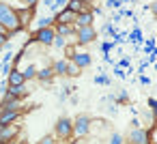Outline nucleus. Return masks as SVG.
<instances>
[{
    "mask_svg": "<svg viewBox=\"0 0 157 144\" xmlns=\"http://www.w3.org/2000/svg\"><path fill=\"white\" fill-rule=\"evenodd\" d=\"M24 56H26V50L22 47V50H20V52L13 56V60H11V67H20V63H22V58H24Z\"/></svg>",
    "mask_w": 157,
    "mask_h": 144,
    "instance_id": "nucleus-24",
    "label": "nucleus"
},
{
    "mask_svg": "<svg viewBox=\"0 0 157 144\" xmlns=\"http://www.w3.org/2000/svg\"><path fill=\"white\" fill-rule=\"evenodd\" d=\"M114 73H116V75H118V78H125V71H123V69H121V67H116V69H114Z\"/></svg>",
    "mask_w": 157,
    "mask_h": 144,
    "instance_id": "nucleus-41",
    "label": "nucleus"
},
{
    "mask_svg": "<svg viewBox=\"0 0 157 144\" xmlns=\"http://www.w3.org/2000/svg\"><path fill=\"white\" fill-rule=\"evenodd\" d=\"M116 101H118V103H125V101H127V93H121V95L116 97Z\"/></svg>",
    "mask_w": 157,
    "mask_h": 144,
    "instance_id": "nucleus-40",
    "label": "nucleus"
},
{
    "mask_svg": "<svg viewBox=\"0 0 157 144\" xmlns=\"http://www.w3.org/2000/svg\"><path fill=\"white\" fill-rule=\"evenodd\" d=\"M80 71H82V69H80L73 60H69V63H67V73H65V75H69V78H78Z\"/></svg>",
    "mask_w": 157,
    "mask_h": 144,
    "instance_id": "nucleus-21",
    "label": "nucleus"
},
{
    "mask_svg": "<svg viewBox=\"0 0 157 144\" xmlns=\"http://www.w3.org/2000/svg\"><path fill=\"white\" fill-rule=\"evenodd\" d=\"M37 24H35V30H39V28H50V26H54V17L52 15H48V17H41V20H35Z\"/></svg>",
    "mask_w": 157,
    "mask_h": 144,
    "instance_id": "nucleus-20",
    "label": "nucleus"
},
{
    "mask_svg": "<svg viewBox=\"0 0 157 144\" xmlns=\"http://www.w3.org/2000/svg\"><path fill=\"white\" fill-rule=\"evenodd\" d=\"M97 39V30L95 26H84V28H75V43L78 45H88Z\"/></svg>",
    "mask_w": 157,
    "mask_h": 144,
    "instance_id": "nucleus-4",
    "label": "nucleus"
},
{
    "mask_svg": "<svg viewBox=\"0 0 157 144\" xmlns=\"http://www.w3.org/2000/svg\"><path fill=\"white\" fill-rule=\"evenodd\" d=\"M56 140H71L73 138V120L63 116L54 123V133H52Z\"/></svg>",
    "mask_w": 157,
    "mask_h": 144,
    "instance_id": "nucleus-2",
    "label": "nucleus"
},
{
    "mask_svg": "<svg viewBox=\"0 0 157 144\" xmlns=\"http://www.w3.org/2000/svg\"><path fill=\"white\" fill-rule=\"evenodd\" d=\"M65 54H67V60H71L73 54H75V47L73 45H65Z\"/></svg>",
    "mask_w": 157,
    "mask_h": 144,
    "instance_id": "nucleus-34",
    "label": "nucleus"
},
{
    "mask_svg": "<svg viewBox=\"0 0 157 144\" xmlns=\"http://www.w3.org/2000/svg\"><path fill=\"white\" fill-rule=\"evenodd\" d=\"M80 2H84V5H93V0H80Z\"/></svg>",
    "mask_w": 157,
    "mask_h": 144,
    "instance_id": "nucleus-45",
    "label": "nucleus"
},
{
    "mask_svg": "<svg viewBox=\"0 0 157 144\" xmlns=\"http://www.w3.org/2000/svg\"><path fill=\"white\" fill-rule=\"evenodd\" d=\"M22 73H24V80H26V82H28V80H35V78H37V67H35V65H28Z\"/></svg>",
    "mask_w": 157,
    "mask_h": 144,
    "instance_id": "nucleus-23",
    "label": "nucleus"
},
{
    "mask_svg": "<svg viewBox=\"0 0 157 144\" xmlns=\"http://www.w3.org/2000/svg\"><path fill=\"white\" fill-rule=\"evenodd\" d=\"M0 112H2V108H0Z\"/></svg>",
    "mask_w": 157,
    "mask_h": 144,
    "instance_id": "nucleus-48",
    "label": "nucleus"
},
{
    "mask_svg": "<svg viewBox=\"0 0 157 144\" xmlns=\"http://www.w3.org/2000/svg\"><path fill=\"white\" fill-rule=\"evenodd\" d=\"M71 60H73V63H75V65H78L80 69H86V67H88V65L93 63V56H90L88 52H75Z\"/></svg>",
    "mask_w": 157,
    "mask_h": 144,
    "instance_id": "nucleus-12",
    "label": "nucleus"
},
{
    "mask_svg": "<svg viewBox=\"0 0 157 144\" xmlns=\"http://www.w3.org/2000/svg\"><path fill=\"white\" fill-rule=\"evenodd\" d=\"M73 22H75V13L69 11L67 7L60 9V11L54 15V24H71V26H73Z\"/></svg>",
    "mask_w": 157,
    "mask_h": 144,
    "instance_id": "nucleus-10",
    "label": "nucleus"
},
{
    "mask_svg": "<svg viewBox=\"0 0 157 144\" xmlns=\"http://www.w3.org/2000/svg\"><path fill=\"white\" fill-rule=\"evenodd\" d=\"M17 17H20V24H22V28H24V26H28V24L33 22V17H35V9H28V7H24V9H17Z\"/></svg>",
    "mask_w": 157,
    "mask_h": 144,
    "instance_id": "nucleus-14",
    "label": "nucleus"
},
{
    "mask_svg": "<svg viewBox=\"0 0 157 144\" xmlns=\"http://www.w3.org/2000/svg\"><path fill=\"white\" fill-rule=\"evenodd\" d=\"M20 2H22L24 7H28V9H35V7H37V2H39V0H20Z\"/></svg>",
    "mask_w": 157,
    "mask_h": 144,
    "instance_id": "nucleus-35",
    "label": "nucleus"
},
{
    "mask_svg": "<svg viewBox=\"0 0 157 144\" xmlns=\"http://www.w3.org/2000/svg\"><path fill=\"white\" fill-rule=\"evenodd\" d=\"M90 125H93V118L88 114L75 116V120H73V135L75 138H86L90 133Z\"/></svg>",
    "mask_w": 157,
    "mask_h": 144,
    "instance_id": "nucleus-3",
    "label": "nucleus"
},
{
    "mask_svg": "<svg viewBox=\"0 0 157 144\" xmlns=\"http://www.w3.org/2000/svg\"><path fill=\"white\" fill-rule=\"evenodd\" d=\"M0 65H2V63H0Z\"/></svg>",
    "mask_w": 157,
    "mask_h": 144,
    "instance_id": "nucleus-49",
    "label": "nucleus"
},
{
    "mask_svg": "<svg viewBox=\"0 0 157 144\" xmlns=\"http://www.w3.org/2000/svg\"><path fill=\"white\" fill-rule=\"evenodd\" d=\"M7 39H9V32H0V50L7 47V43H9Z\"/></svg>",
    "mask_w": 157,
    "mask_h": 144,
    "instance_id": "nucleus-32",
    "label": "nucleus"
},
{
    "mask_svg": "<svg viewBox=\"0 0 157 144\" xmlns=\"http://www.w3.org/2000/svg\"><path fill=\"white\" fill-rule=\"evenodd\" d=\"M20 125L17 123H11V125H2L0 127V144H9V142H13V140H17V135H20Z\"/></svg>",
    "mask_w": 157,
    "mask_h": 144,
    "instance_id": "nucleus-5",
    "label": "nucleus"
},
{
    "mask_svg": "<svg viewBox=\"0 0 157 144\" xmlns=\"http://www.w3.org/2000/svg\"><path fill=\"white\" fill-rule=\"evenodd\" d=\"M0 32H7V30H5V28H2V26H0Z\"/></svg>",
    "mask_w": 157,
    "mask_h": 144,
    "instance_id": "nucleus-47",
    "label": "nucleus"
},
{
    "mask_svg": "<svg viewBox=\"0 0 157 144\" xmlns=\"http://www.w3.org/2000/svg\"><path fill=\"white\" fill-rule=\"evenodd\" d=\"M127 41H133V43H142V30L140 28H133L129 35H127Z\"/></svg>",
    "mask_w": 157,
    "mask_h": 144,
    "instance_id": "nucleus-22",
    "label": "nucleus"
},
{
    "mask_svg": "<svg viewBox=\"0 0 157 144\" xmlns=\"http://www.w3.org/2000/svg\"><path fill=\"white\" fill-rule=\"evenodd\" d=\"M123 2H125V0H108L105 5H108V7H114V9H118V7H121Z\"/></svg>",
    "mask_w": 157,
    "mask_h": 144,
    "instance_id": "nucleus-36",
    "label": "nucleus"
},
{
    "mask_svg": "<svg viewBox=\"0 0 157 144\" xmlns=\"http://www.w3.org/2000/svg\"><path fill=\"white\" fill-rule=\"evenodd\" d=\"M95 84H105V86H110V75H105V73L95 75Z\"/></svg>",
    "mask_w": 157,
    "mask_h": 144,
    "instance_id": "nucleus-25",
    "label": "nucleus"
},
{
    "mask_svg": "<svg viewBox=\"0 0 157 144\" xmlns=\"http://www.w3.org/2000/svg\"><path fill=\"white\" fill-rule=\"evenodd\" d=\"M54 78H56V75H54L52 67H43V69H37V80H39V82L48 84V82H52Z\"/></svg>",
    "mask_w": 157,
    "mask_h": 144,
    "instance_id": "nucleus-17",
    "label": "nucleus"
},
{
    "mask_svg": "<svg viewBox=\"0 0 157 144\" xmlns=\"http://www.w3.org/2000/svg\"><path fill=\"white\" fill-rule=\"evenodd\" d=\"M65 5H67V0H54L52 2V11H60V9H65Z\"/></svg>",
    "mask_w": 157,
    "mask_h": 144,
    "instance_id": "nucleus-29",
    "label": "nucleus"
},
{
    "mask_svg": "<svg viewBox=\"0 0 157 144\" xmlns=\"http://www.w3.org/2000/svg\"><path fill=\"white\" fill-rule=\"evenodd\" d=\"M69 11H73L75 15L80 13V11H88L90 9V5H84V2H80V0H67V5H65Z\"/></svg>",
    "mask_w": 157,
    "mask_h": 144,
    "instance_id": "nucleus-18",
    "label": "nucleus"
},
{
    "mask_svg": "<svg viewBox=\"0 0 157 144\" xmlns=\"http://www.w3.org/2000/svg\"><path fill=\"white\" fill-rule=\"evenodd\" d=\"M54 30H56V35H60V37H75V26H71V24H54Z\"/></svg>",
    "mask_w": 157,
    "mask_h": 144,
    "instance_id": "nucleus-16",
    "label": "nucleus"
},
{
    "mask_svg": "<svg viewBox=\"0 0 157 144\" xmlns=\"http://www.w3.org/2000/svg\"><path fill=\"white\" fill-rule=\"evenodd\" d=\"M56 144H75V142H71V140H56Z\"/></svg>",
    "mask_w": 157,
    "mask_h": 144,
    "instance_id": "nucleus-43",
    "label": "nucleus"
},
{
    "mask_svg": "<svg viewBox=\"0 0 157 144\" xmlns=\"http://www.w3.org/2000/svg\"><path fill=\"white\" fill-rule=\"evenodd\" d=\"M112 47H114V41H105V43H101V52H103V54H108Z\"/></svg>",
    "mask_w": 157,
    "mask_h": 144,
    "instance_id": "nucleus-33",
    "label": "nucleus"
},
{
    "mask_svg": "<svg viewBox=\"0 0 157 144\" xmlns=\"http://www.w3.org/2000/svg\"><path fill=\"white\" fill-rule=\"evenodd\" d=\"M103 32H108V35H112V37L116 35V30H114V26H112V24H105V26H103Z\"/></svg>",
    "mask_w": 157,
    "mask_h": 144,
    "instance_id": "nucleus-37",
    "label": "nucleus"
},
{
    "mask_svg": "<svg viewBox=\"0 0 157 144\" xmlns=\"http://www.w3.org/2000/svg\"><path fill=\"white\" fill-rule=\"evenodd\" d=\"M93 22H95V13H93V9H88V11H80L75 15L73 26L75 28H84V26H93Z\"/></svg>",
    "mask_w": 157,
    "mask_h": 144,
    "instance_id": "nucleus-9",
    "label": "nucleus"
},
{
    "mask_svg": "<svg viewBox=\"0 0 157 144\" xmlns=\"http://www.w3.org/2000/svg\"><path fill=\"white\" fill-rule=\"evenodd\" d=\"M148 108H151L153 112L157 110V99H155V97H151V99H148Z\"/></svg>",
    "mask_w": 157,
    "mask_h": 144,
    "instance_id": "nucleus-38",
    "label": "nucleus"
},
{
    "mask_svg": "<svg viewBox=\"0 0 157 144\" xmlns=\"http://www.w3.org/2000/svg\"><path fill=\"white\" fill-rule=\"evenodd\" d=\"M0 26L9 32V37L22 30L20 17H17V9H13V7L7 5V2H0Z\"/></svg>",
    "mask_w": 157,
    "mask_h": 144,
    "instance_id": "nucleus-1",
    "label": "nucleus"
},
{
    "mask_svg": "<svg viewBox=\"0 0 157 144\" xmlns=\"http://www.w3.org/2000/svg\"><path fill=\"white\" fill-rule=\"evenodd\" d=\"M9 144H22V142H17V140H13V142H9Z\"/></svg>",
    "mask_w": 157,
    "mask_h": 144,
    "instance_id": "nucleus-46",
    "label": "nucleus"
},
{
    "mask_svg": "<svg viewBox=\"0 0 157 144\" xmlns=\"http://www.w3.org/2000/svg\"><path fill=\"white\" fill-rule=\"evenodd\" d=\"M7 80H9V86L26 84V80H24V73H22V69H20V67H13V69H11V73L7 75Z\"/></svg>",
    "mask_w": 157,
    "mask_h": 144,
    "instance_id": "nucleus-13",
    "label": "nucleus"
},
{
    "mask_svg": "<svg viewBox=\"0 0 157 144\" xmlns=\"http://www.w3.org/2000/svg\"><path fill=\"white\" fill-rule=\"evenodd\" d=\"M123 142H125V138H123L121 133H112L110 140H108V144H123Z\"/></svg>",
    "mask_w": 157,
    "mask_h": 144,
    "instance_id": "nucleus-26",
    "label": "nucleus"
},
{
    "mask_svg": "<svg viewBox=\"0 0 157 144\" xmlns=\"http://www.w3.org/2000/svg\"><path fill=\"white\" fill-rule=\"evenodd\" d=\"M11 63H5V65H0V75H2V78H7L9 73H11Z\"/></svg>",
    "mask_w": 157,
    "mask_h": 144,
    "instance_id": "nucleus-30",
    "label": "nucleus"
},
{
    "mask_svg": "<svg viewBox=\"0 0 157 144\" xmlns=\"http://www.w3.org/2000/svg\"><path fill=\"white\" fill-rule=\"evenodd\" d=\"M151 52H155V39H148L144 43V54H151Z\"/></svg>",
    "mask_w": 157,
    "mask_h": 144,
    "instance_id": "nucleus-31",
    "label": "nucleus"
},
{
    "mask_svg": "<svg viewBox=\"0 0 157 144\" xmlns=\"http://www.w3.org/2000/svg\"><path fill=\"white\" fill-rule=\"evenodd\" d=\"M138 80H140V84H144V86H146V84H148V82H151V80H148V78H146V75H140V78H138Z\"/></svg>",
    "mask_w": 157,
    "mask_h": 144,
    "instance_id": "nucleus-42",
    "label": "nucleus"
},
{
    "mask_svg": "<svg viewBox=\"0 0 157 144\" xmlns=\"http://www.w3.org/2000/svg\"><path fill=\"white\" fill-rule=\"evenodd\" d=\"M52 2H54V0H43V7H48V9H52Z\"/></svg>",
    "mask_w": 157,
    "mask_h": 144,
    "instance_id": "nucleus-44",
    "label": "nucleus"
},
{
    "mask_svg": "<svg viewBox=\"0 0 157 144\" xmlns=\"http://www.w3.org/2000/svg\"><path fill=\"white\" fill-rule=\"evenodd\" d=\"M52 45H54V47H65V45H67V41H65V37L56 35V37H54V41H52Z\"/></svg>",
    "mask_w": 157,
    "mask_h": 144,
    "instance_id": "nucleus-27",
    "label": "nucleus"
},
{
    "mask_svg": "<svg viewBox=\"0 0 157 144\" xmlns=\"http://www.w3.org/2000/svg\"><path fill=\"white\" fill-rule=\"evenodd\" d=\"M24 99L11 97V95H2L0 97V108L2 110H11V112H24Z\"/></svg>",
    "mask_w": 157,
    "mask_h": 144,
    "instance_id": "nucleus-8",
    "label": "nucleus"
},
{
    "mask_svg": "<svg viewBox=\"0 0 157 144\" xmlns=\"http://www.w3.org/2000/svg\"><path fill=\"white\" fill-rule=\"evenodd\" d=\"M67 58H60V60H56L54 65H52V71H54V75H65L67 73Z\"/></svg>",
    "mask_w": 157,
    "mask_h": 144,
    "instance_id": "nucleus-19",
    "label": "nucleus"
},
{
    "mask_svg": "<svg viewBox=\"0 0 157 144\" xmlns=\"http://www.w3.org/2000/svg\"><path fill=\"white\" fill-rule=\"evenodd\" d=\"M127 144H151V138H148V129H140V127H133L127 135Z\"/></svg>",
    "mask_w": 157,
    "mask_h": 144,
    "instance_id": "nucleus-7",
    "label": "nucleus"
},
{
    "mask_svg": "<svg viewBox=\"0 0 157 144\" xmlns=\"http://www.w3.org/2000/svg\"><path fill=\"white\" fill-rule=\"evenodd\" d=\"M0 97H2V95H0Z\"/></svg>",
    "mask_w": 157,
    "mask_h": 144,
    "instance_id": "nucleus-50",
    "label": "nucleus"
},
{
    "mask_svg": "<svg viewBox=\"0 0 157 144\" xmlns=\"http://www.w3.org/2000/svg\"><path fill=\"white\" fill-rule=\"evenodd\" d=\"M20 118H22V112L2 110V112H0V127H2V125H11V123H17Z\"/></svg>",
    "mask_w": 157,
    "mask_h": 144,
    "instance_id": "nucleus-11",
    "label": "nucleus"
},
{
    "mask_svg": "<svg viewBox=\"0 0 157 144\" xmlns=\"http://www.w3.org/2000/svg\"><path fill=\"white\" fill-rule=\"evenodd\" d=\"M37 144H56V138H54L52 133H48V135H43V138H41Z\"/></svg>",
    "mask_w": 157,
    "mask_h": 144,
    "instance_id": "nucleus-28",
    "label": "nucleus"
},
{
    "mask_svg": "<svg viewBox=\"0 0 157 144\" xmlns=\"http://www.w3.org/2000/svg\"><path fill=\"white\" fill-rule=\"evenodd\" d=\"M5 95H11V97H17V99H26V97H28V88H26V84H17V86H9Z\"/></svg>",
    "mask_w": 157,
    "mask_h": 144,
    "instance_id": "nucleus-15",
    "label": "nucleus"
},
{
    "mask_svg": "<svg viewBox=\"0 0 157 144\" xmlns=\"http://www.w3.org/2000/svg\"><path fill=\"white\" fill-rule=\"evenodd\" d=\"M118 67H121V69H125V67L129 69V58H123V60L118 63Z\"/></svg>",
    "mask_w": 157,
    "mask_h": 144,
    "instance_id": "nucleus-39",
    "label": "nucleus"
},
{
    "mask_svg": "<svg viewBox=\"0 0 157 144\" xmlns=\"http://www.w3.org/2000/svg\"><path fill=\"white\" fill-rule=\"evenodd\" d=\"M54 37H56V30H54V26H50V28H39V30H35L33 41H35V43H41V45H52Z\"/></svg>",
    "mask_w": 157,
    "mask_h": 144,
    "instance_id": "nucleus-6",
    "label": "nucleus"
}]
</instances>
